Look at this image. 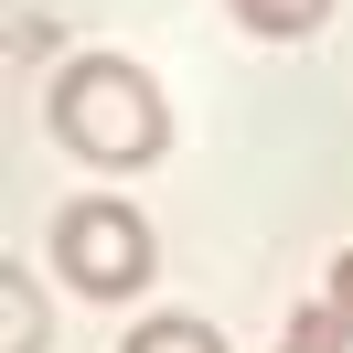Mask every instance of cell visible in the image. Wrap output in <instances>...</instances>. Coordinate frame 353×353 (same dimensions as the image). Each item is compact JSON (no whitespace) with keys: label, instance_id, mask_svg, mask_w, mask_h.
Returning <instances> with one entry per match:
<instances>
[{"label":"cell","instance_id":"obj_1","mask_svg":"<svg viewBox=\"0 0 353 353\" xmlns=\"http://www.w3.org/2000/svg\"><path fill=\"white\" fill-rule=\"evenodd\" d=\"M43 118H54V139H65L75 161H97V172H139V161H161V139H172V108H161V86L129 65V54H75V65L54 75Z\"/></svg>","mask_w":353,"mask_h":353},{"label":"cell","instance_id":"obj_2","mask_svg":"<svg viewBox=\"0 0 353 353\" xmlns=\"http://www.w3.org/2000/svg\"><path fill=\"white\" fill-rule=\"evenodd\" d=\"M54 268H65V289H86V300H129L139 279H150V225L129 214V203L86 193L54 214Z\"/></svg>","mask_w":353,"mask_h":353},{"label":"cell","instance_id":"obj_3","mask_svg":"<svg viewBox=\"0 0 353 353\" xmlns=\"http://www.w3.org/2000/svg\"><path fill=\"white\" fill-rule=\"evenodd\" d=\"M0 353H43V289H32V268H0Z\"/></svg>","mask_w":353,"mask_h":353},{"label":"cell","instance_id":"obj_4","mask_svg":"<svg viewBox=\"0 0 353 353\" xmlns=\"http://www.w3.org/2000/svg\"><path fill=\"white\" fill-rule=\"evenodd\" d=\"M321 11H332V0H236V22L257 32V43H310Z\"/></svg>","mask_w":353,"mask_h":353},{"label":"cell","instance_id":"obj_5","mask_svg":"<svg viewBox=\"0 0 353 353\" xmlns=\"http://www.w3.org/2000/svg\"><path fill=\"white\" fill-rule=\"evenodd\" d=\"M129 353H225V332H214V321H193V310H161V321H139V332H129Z\"/></svg>","mask_w":353,"mask_h":353},{"label":"cell","instance_id":"obj_6","mask_svg":"<svg viewBox=\"0 0 353 353\" xmlns=\"http://www.w3.org/2000/svg\"><path fill=\"white\" fill-rule=\"evenodd\" d=\"M279 353H353V332H343V310H332V300H310L300 321H289V343H279Z\"/></svg>","mask_w":353,"mask_h":353},{"label":"cell","instance_id":"obj_7","mask_svg":"<svg viewBox=\"0 0 353 353\" xmlns=\"http://www.w3.org/2000/svg\"><path fill=\"white\" fill-rule=\"evenodd\" d=\"M321 300L343 310V332H353V246H343V257H332V279H321Z\"/></svg>","mask_w":353,"mask_h":353}]
</instances>
